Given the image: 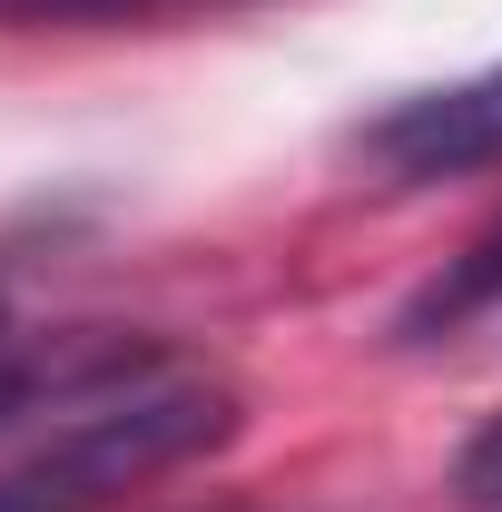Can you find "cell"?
Segmentation results:
<instances>
[{
	"instance_id": "6da1fadb",
	"label": "cell",
	"mask_w": 502,
	"mask_h": 512,
	"mask_svg": "<svg viewBox=\"0 0 502 512\" xmlns=\"http://www.w3.org/2000/svg\"><path fill=\"white\" fill-rule=\"evenodd\" d=\"M227 434H237V394L197 365L148 355L128 375L89 384L79 404H60V424H40L0 453V512H99Z\"/></svg>"
},
{
	"instance_id": "7a4b0ae2",
	"label": "cell",
	"mask_w": 502,
	"mask_h": 512,
	"mask_svg": "<svg viewBox=\"0 0 502 512\" xmlns=\"http://www.w3.org/2000/svg\"><path fill=\"white\" fill-rule=\"evenodd\" d=\"M365 158L384 178H463V168H493L502 158V60L453 79V89H424L404 109H384L365 128Z\"/></svg>"
},
{
	"instance_id": "3957f363",
	"label": "cell",
	"mask_w": 502,
	"mask_h": 512,
	"mask_svg": "<svg viewBox=\"0 0 502 512\" xmlns=\"http://www.w3.org/2000/svg\"><path fill=\"white\" fill-rule=\"evenodd\" d=\"M453 493L463 503H483V512H502V414L463 444V463H453Z\"/></svg>"
}]
</instances>
